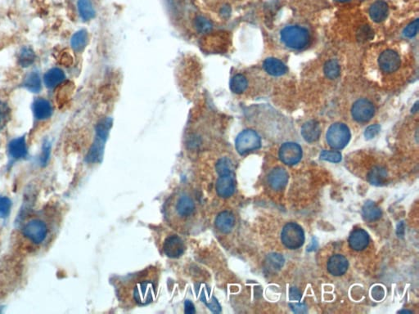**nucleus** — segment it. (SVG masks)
<instances>
[{"instance_id": "45", "label": "nucleus", "mask_w": 419, "mask_h": 314, "mask_svg": "<svg viewBox=\"0 0 419 314\" xmlns=\"http://www.w3.org/2000/svg\"><path fill=\"white\" fill-rule=\"evenodd\" d=\"M184 312L185 313L193 314L196 312L195 307L190 300L185 301L184 303Z\"/></svg>"}, {"instance_id": "46", "label": "nucleus", "mask_w": 419, "mask_h": 314, "mask_svg": "<svg viewBox=\"0 0 419 314\" xmlns=\"http://www.w3.org/2000/svg\"><path fill=\"white\" fill-rule=\"evenodd\" d=\"M338 2H346V1H349V0H337Z\"/></svg>"}, {"instance_id": "5", "label": "nucleus", "mask_w": 419, "mask_h": 314, "mask_svg": "<svg viewBox=\"0 0 419 314\" xmlns=\"http://www.w3.org/2000/svg\"><path fill=\"white\" fill-rule=\"evenodd\" d=\"M261 146L259 135L252 129H246L237 135L235 147L240 155H246L252 150H257Z\"/></svg>"}, {"instance_id": "2", "label": "nucleus", "mask_w": 419, "mask_h": 314, "mask_svg": "<svg viewBox=\"0 0 419 314\" xmlns=\"http://www.w3.org/2000/svg\"><path fill=\"white\" fill-rule=\"evenodd\" d=\"M310 33L308 30L300 26H288L280 32V40L285 46L289 49H304L310 42Z\"/></svg>"}, {"instance_id": "9", "label": "nucleus", "mask_w": 419, "mask_h": 314, "mask_svg": "<svg viewBox=\"0 0 419 314\" xmlns=\"http://www.w3.org/2000/svg\"><path fill=\"white\" fill-rule=\"evenodd\" d=\"M377 62L381 71L390 74L395 72L399 68L401 65V59L399 53L395 50L386 49L380 54Z\"/></svg>"}, {"instance_id": "6", "label": "nucleus", "mask_w": 419, "mask_h": 314, "mask_svg": "<svg viewBox=\"0 0 419 314\" xmlns=\"http://www.w3.org/2000/svg\"><path fill=\"white\" fill-rule=\"evenodd\" d=\"M23 234L27 239L36 245L42 244L48 235V227L45 222L40 219H31L25 224Z\"/></svg>"}, {"instance_id": "24", "label": "nucleus", "mask_w": 419, "mask_h": 314, "mask_svg": "<svg viewBox=\"0 0 419 314\" xmlns=\"http://www.w3.org/2000/svg\"><path fill=\"white\" fill-rule=\"evenodd\" d=\"M362 215L366 221H376L381 217V210L374 202L368 201L362 208Z\"/></svg>"}, {"instance_id": "31", "label": "nucleus", "mask_w": 419, "mask_h": 314, "mask_svg": "<svg viewBox=\"0 0 419 314\" xmlns=\"http://www.w3.org/2000/svg\"><path fill=\"white\" fill-rule=\"evenodd\" d=\"M324 71L327 78L330 80H335L337 77H339L341 74L339 62L335 59L328 60L324 65Z\"/></svg>"}, {"instance_id": "33", "label": "nucleus", "mask_w": 419, "mask_h": 314, "mask_svg": "<svg viewBox=\"0 0 419 314\" xmlns=\"http://www.w3.org/2000/svg\"><path fill=\"white\" fill-rule=\"evenodd\" d=\"M215 169L219 175L233 174V164L228 157H222L221 159L219 160Z\"/></svg>"}, {"instance_id": "10", "label": "nucleus", "mask_w": 419, "mask_h": 314, "mask_svg": "<svg viewBox=\"0 0 419 314\" xmlns=\"http://www.w3.org/2000/svg\"><path fill=\"white\" fill-rule=\"evenodd\" d=\"M280 158L287 166L298 164L302 158V149L296 142H285L280 149Z\"/></svg>"}, {"instance_id": "1", "label": "nucleus", "mask_w": 419, "mask_h": 314, "mask_svg": "<svg viewBox=\"0 0 419 314\" xmlns=\"http://www.w3.org/2000/svg\"><path fill=\"white\" fill-rule=\"evenodd\" d=\"M111 126H112L111 118H105L98 122L96 126L95 140L87 155V162L96 163V162H100L102 161L105 143L107 141Z\"/></svg>"}, {"instance_id": "29", "label": "nucleus", "mask_w": 419, "mask_h": 314, "mask_svg": "<svg viewBox=\"0 0 419 314\" xmlns=\"http://www.w3.org/2000/svg\"><path fill=\"white\" fill-rule=\"evenodd\" d=\"M26 88L32 93H38L41 89V80L37 72H31L27 75L23 83Z\"/></svg>"}, {"instance_id": "19", "label": "nucleus", "mask_w": 419, "mask_h": 314, "mask_svg": "<svg viewBox=\"0 0 419 314\" xmlns=\"http://www.w3.org/2000/svg\"><path fill=\"white\" fill-rule=\"evenodd\" d=\"M10 156L14 160L24 159L27 155V145L25 137H21L12 140L9 145Z\"/></svg>"}, {"instance_id": "13", "label": "nucleus", "mask_w": 419, "mask_h": 314, "mask_svg": "<svg viewBox=\"0 0 419 314\" xmlns=\"http://www.w3.org/2000/svg\"><path fill=\"white\" fill-rule=\"evenodd\" d=\"M289 174L284 168L276 167L270 171L268 175V185L273 190L280 191L284 189L289 183Z\"/></svg>"}, {"instance_id": "43", "label": "nucleus", "mask_w": 419, "mask_h": 314, "mask_svg": "<svg viewBox=\"0 0 419 314\" xmlns=\"http://www.w3.org/2000/svg\"><path fill=\"white\" fill-rule=\"evenodd\" d=\"M291 308L293 310V312H298V313H304L307 312L306 310V306L304 303H290Z\"/></svg>"}, {"instance_id": "40", "label": "nucleus", "mask_w": 419, "mask_h": 314, "mask_svg": "<svg viewBox=\"0 0 419 314\" xmlns=\"http://www.w3.org/2000/svg\"><path fill=\"white\" fill-rule=\"evenodd\" d=\"M51 155V144L49 142H45L43 145L41 155H40V163L43 166H45L49 162Z\"/></svg>"}, {"instance_id": "37", "label": "nucleus", "mask_w": 419, "mask_h": 314, "mask_svg": "<svg viewBox=\"0 0 419 314\" xmlns=\"http://www.w3.org/2000/svg\"><path fill=\"white\" fill-rule=\"evenodd\" d=\"M9 117V108L6 102L0 100V132L7 124Z\"/></svg>"}, {"instance_id": "14", "label": "nucleus", "mask_w": 419, "mask_h": 314, "mask_svg": "<svg viewBox=\"0 0 419 314\" xmlns=\"http://www.w3.org/2000/svg\"><path fill=\"white\" fill-rule=\"evenodd\" d=\"M235 190V184L233 174L220 175L216 182V192L220 197L227 198L233 194Z\"/></svg>"}, {"instance_id": "25", "label": "nucleus", "mask_w": 419, "mask_h": 314, "mask_svg": "<svg viewBox=\"0 0 419 314\" xmlns=\"http://www.w3.org/2000/svg\"><path fill=\"white\" fill-rule=\"evenodd\" d=\"M230 89L236 94L244 93L248 86V81L242 74H237L230 80Z\"/></svg>"}, {"instance_id": "22", "label": "nucleus", "mask_w": 419, "mask_h": 314, "mask_svg": "<svg viewBox=\"0 0 419 314\" xmlns=\"http://www.w3.org/2000/svg\"><path fill=\"white\" fill-rule=\"evenodd\" d=\"M234 224H235V219L233 214L229 211H223L215 219L216 228L224 233L231 232Z\"/></svg>"}, {"instance_id": "30", "label": "nucleus", "mask_w": 419, "mask_h": 314, "mask_svg": "<svg viewBox=\"0 0 419 314\" xmlns=\"http://www.w3.org/2000/svg\"><path fill=\"white\" fill-rule=\"evenodd\" d=\"M36 60V54L34 53L33 49L30 47H25L21 49L19 55H18V62L19 64L23 67H28L33 64Z\"/></svg>"}, {"instance_id": "27", "label": "nucleus", "mask_w": 419, "mask_h": 314, "mask_svg": "<svg viewBox=\"0 0 419 314\" xmlns=\"http://www.w3.org/2000/svg\"><path fill=\"white\" fill-rule=\"evenodd\" d=\"M78 11L80 18L84 21L91 20L95 16V11L90 0H78Z\"/></svg>"}, {"instance_id": "36", "label": "nucleus", "mask_w": 419, "mask_h": 314, "mask_svg": "<svg viewBox=\"0 0 419 314\" xmlns=\"http://www.w3.org/2000/svg\"><path fill=\"white\" fill-rule=\"evenodd\" d=\"M11 209V200L7 197H0V219H6L9 217Z\"/></svg>"}, {"instance_id": "21", "label": "nucleus", "mask_w": 419, "mask_h": 314, "mask_svg": "<svg viewBox=\"0 0 419 314\" xmlns=\"http://www.w3.org/2000/svg\"><path fill=\"white\" fill-rule=\"evenodd\" d=\"M369 16L375 23H379L386 20L388 16L389 8L386 2L378 0L373 3L369 9Z\"/></svg>"}, {"instance_id": "4", "label": "nucleus", "mask_w": 419, "mask_h": 314, "mask_svg": "<svg viewBox=\"0 0 419 314\" xmlns=\"http://www.w3.org/2000/svg\"><path fill=\"white\" fill-rule=\"evenodd\" d=\"M283 244L291 250H296L305 242V233L302 227L296 223H289L283 228L281 233Z\"/></svg>"}, {"instance_id": "34", "label": "nucleus", "mask_w": 419, "mask_h": 314, "mask_svg": "<svg viewBox=\"0 0 419 314\" xmlns=\"http://www.w3.org/2000/svg\"><path fill=\"white\" fill-rule=\"evenodd\" d=\"M320 159L326 162L338 163L342 159V154L337 150H323L320 154Z\"/></svg>"}, {"instance_id": "35", "label": "nucleus", "mask_w": 419, "mask_h": 314, "mask_svg": "<svg viewBox=\"0 0 419 314\" xmlns=\"http://www.w3.org/2000/svg\"><path fill=\"white\" fill-rule=\"evenodd\" d=\"M201 299L204 302L205 304H206V305L207 306V307H208L212 311V312H215V313H219V312H221V307H220V304L219 303V302H218L217 299H215V297L211 296L210 297V299H208V297L206 296V294H205L204 292H202Z\"/></svg>"}, {"instance_id": "11", "label": "nucleus", "mask_w": 419, "mask_h": 314, "mask_svg": "<svg viewBox=\"0 0 419 314\" xmlns=\"http://www.w3.org/2000/svg\"><path fill=\"white\" fill-rule=\"evenodd\" d=\"M195 202L193 197L186 193H181L175 199L174 210L180 219H187L193 215L195 210Z\"/></svg>"}, {"instance_id": "28", "label": "nucleus", "mask_w": 419, "mask_h": 314, "mask_svg": "<svg viewBox=\"0 0 419 314\" xmlns=\"http://www.w3.org/2000/svg\"><path fill=\"white\" fill-rule=\"evenodd\" d=\"M88 40H89V37H88L87 31L81 30L76 32L71 38V47L75 51H82L88 44Z\"/></svg>"}, {"instance_id": "3", "label": "nucleus", "mask_w": 419, "mask_h": 314, "mask_svg": "<svg viewBox=\"0 0 419 314\" xmlns=\"http://www.w3.org/2000/svg\"><path fill=\"white\" fill-rule=\"evenodd\" d=\"M351 131L346 124L343 123H334L332 124L326 133V140L330 147L335 150H341L349 143L351 140Z\"/></svg>"}, {"instance_id": "7", "label": "nucleus", "mask_w": 419, "mask_h": 314, "mask_svg": "<svg viewBox=\"0 0 419 314\" xmlns=\"http://www.w3.org/2000/svg\"><path fill=\"white\" fill-rule=\"evenodd\" d=\"M375 106L370 100L360 98L355 101L351 107V115L358 123H367L370 121L375 115Z\"/></svg>"}, {"instance_id": "20", "label": "nucleus", "mask_w": 419, "mask_h": 314, "mask_svg": "<svg viewBox=\"0 0 419 314\" xmlns=\"http://www.w3.org/2000/svg\"><path fill=\"white\" fill-rule=\"evenodd\" d=\"M264 71L273 76H282L288 72V67L282 61L274 58H268L263 63Z\"/></svg>"}, {"instance_id": "23", "label": "nucleus", "mask_w": 419, "mask_h": 314, "mask_svg": "<svg viewBox=\"0 0 419 314\" xmlns=\"http://www.w3.org/2000/svg\"><path fill=\"white\" fill-rule=\"evenodd\" d=\"M65 74L59 68L50 69L45 75V83L49 89H54L64 81Z\"/></svg>"}, {"instance_id": "16", "label": "nucleus", "mask_w": 419, "mask_h": 314, "mask_svg": "<svg viewBox=\"0 0 419 314\" xmlns=\"http://www.w3.org/2000/svg\"><path fill=\"white\" fill-rule=\"evenodd\" d=\"M369 243L368 232L361 228L353 231L349 237V244L353 250L360 251L365 249Z\"/></svg>"}, {"instance_id": "26", "label": "nucleus", "mask_w": 419, "mask_h": 314, "mask_svg": "<svg viewBox=\"0 0 419 314\" xmlns=\"http://www.w3.org/2000/svg\"><path fill=\"white\" fill-rule=\"evenodd\" d=\"M368 181L373 185L379 186L383 184L387 179V171L381 166H376L368 174Z\"/></svg>"}, {"instance_id": "8", "label": "nucleus", "mask_w": 419, "mask_h": 314, "mask_svg": "<svg viewBox=\"0 0 419 314\" xmlns=\"http://www.w3.org/2000/svg\"><path fill=\"white\" fill-rule=\"evenodd\" d=\"M154 294L155 285L150 280L138 281L133 288V299L140 305H145L152 302L154 299Z\"/></svg>"}, {"instance_id": "15", "label": "nucleus", "mask_w": 419, "mask_h": 314, "mask_svg": "<svg viewBox=\"0 0 419 314\" xmlns=\"http://www.w3.org/2000/svg\"><path fill=\"white\" fill-rule=\"evenodd\" d=\"M348 260L342 255V254H334L328 259V272L331 274L336 277L342 276L348 269Z\"/></svg>"}, {"instance_id": "42", "label": "nucleus", "mask_w": 419, "mask_h": 314, "mask_svg": "<svg viewBox=\"0 0 419 314\" xmlns=\"http://www.w3.org/2000/svg\"><path fill=\"white\" fill-rule=\"evenodd\" d=\"M384 295H385V290L381 286L377 285V286L373 288L372 296H373V299H376V300H381V299H383Z\"/></svg>"}, {"instance_id": "18", "label": "nucleus", "mask_w": 419, "mask_h": 314, "mask_svg": "<svg viewBox=\"0 0 419 314\" xmlns=\"http://www.w3.org/2000/svg\"><path fill=\"white\" fill-rule=\"evenodd\" d=\"M33 112L35 117L39 120H45L51 117L53 107L51 103L45 98L36 100L33 104Z\"/></svg>"}, {"instance_id": "44", "label": "nucleus", "mask_w": 419, "mask_h": 314, "mask_svg": "<svg viewBox=\"0 0 419 314\" xmlns=\"http://www.w3.org/2000/svg\"><path fill=\"white\" fill-rule=\"evenodd\" d=\"M289 296H290L291 300H300L302 298V293L297 288H291Z\"/></svg>"}, {"instance_id": "12", "label": "nucleus", "mask_w": 419, "mask_h": 314, "mask_svg": "<svg viewBox=\"0 0 419 314\" xmlns=\"http://www.w3.org/2000/svg\"><path fill=\"white\" fill-rule=\"evenodd\" d=\"M163 250L167 257L176 259L184 254L185 251V245L180 237L176 235H172L167 237L165 241Z\"/></svg>"}, {"instance_id": "39", "label": "nucleus", "mask_w": 419, "mask_h": 314, "mask_svg": "<svg viewBox=\"0 0 419 314\" xmlns=\"http://www.w3.org/2000/svg\"><path fill=\"white\" fill-rule=\"evenodd\" d=\"M196 27L200 32L206 33V32L211 31V28H212V24L206 18H203V17H198L196 19Z\"/></svg>"}, {"instance_id": "32", "label": "nucleus", "mask_w": 419, "mask_h": 314, "mask_svg": "<svg viewBox=\"0 0 419 314\" xmlns=\"http://www.w3.org/2000/svg\"><path fill=\"white\" fill-rule=\"evenodd\" d=\"M266 268L269 271H277L282 268L284 264V257L281 254H271L267 257Z\"/></svg>"}, {"instance_id": "41", "label": "nucleus", "mask_w": 419, "mask_h": 314, "mask_svg": "<svg viewBox=\"0 0 419 314\" xmlns=\"http://www.w3.org/2000/svg\"><path fill=\"white\" fill-rule=\"evenodd\" d=\"M380 128H380V125H378V124L370 125V126H368V128H366L364 136H365L367 139H372L377 133H379Z\"/></svg>"}, {"instance_id": "38", "label": "nucleus", "mask_w": 419, "mask_h": 314, "mask_svg": "<svg viewBox=\"0 0 419 314\" xmlns=\"http://www.w3.org/2000/svg\"><path fill=\"white\" fill-rule=\"evenodd\" d=\"M418 28L419 20L418 19H416V20L412 22L410 24H408L404 28V31H403V35H404V37L408 38V39L413 38L417 35V32H418Z\"/></svg>"}, {"instance_id": "17", "label": "nucleus", "mask_w": 419, "mask_h": 314, "mask_svg": "<svg viewBox=\"0 0 419 314\" xmlns=\"http://www.w3.org/2000/svg\"><path fill=\"white\" fill-rule=\"evenodd\" d=\"M301 133L306 142H315L320 138L321 127L316 120H309L302 125Z\"/></svg>"}]
</instances>
